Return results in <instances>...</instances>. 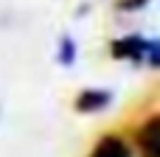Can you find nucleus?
I'll use <instances>...</instances> for the list:
<instances>
[{
	"label": "nucleus",
	"mask_w": 160,
	"mask_h": 157,
	"mask_svg": "<svg viewBox=\"0 0 160 157\" xmlns=\"http://www.w3.org/2000/svg\"><path fill=\"white\" fill-rule=\"evenodd\" d=\"M112 53L124 56V59H141L146 53L149 65H158V45L149 42V39H143V37H127V39L112 42Z\"/></svg>",
	"instance_id": "f257e3e1"
},
{
	"label": "nucleus",
	"mask_w": 160,
	"mask_h": 157,
	"mask_svg": "<svg viewBox=\"0 0 160 157\" xmlns=\"http://www.w3.org/2000/svg\"><path fill=\"white\" fill-rule=\"evenodd\" d=\"M138 149L141 157H160V121L149 118L138 129Z\"/></svg>",
	"instance_id": "f03ea898"
},
{
	"label": "nucleus",
	"mask_w": 160,
	"mask_h": 157,
	"mask_svg": "<svg viewBox=\"0 0 160 157\" xmlns=\"http://www.w3.org/2000/svg\"><path fill=\"white\" fill-rule=\"evenodd\" d=\"M90 157H129V149L118 138H104V140L96 143V149H93Z\"/></svg>",
	"instance_id": "7ed1b4c3"
},
{
	"label": "nucleus",
	"mask_w": 160,
	"mask_h": 157,
	"mask_svg": "<svg viewBox=\"0 0 160 157\" xmlns=\"http://www.w3.org/2000/svg\"><path fill=\"white\" fill-rule=\"evenodd\" d=\"M110 104V93H101V90H84L79 98H76V107L82 112H90V110H101Z\"/></svg>",
	"instance_id": "20e7f679"
},
{
	"label": "nucleus",
	"mask_w": 160,
	"mask_h": 157,
	"mask_svg": "<svg viewBox=\"0 0 160 157\" xmlns=\"http://www.w3.org/2000/svg\"><path fill=\"white\" fill-rule=\"evenodd\" d=\"M73 56H76V48H73V42H70V39H65V42H62V53H59L62 65H70V62H73Z\"/></svg>",
	"instance_id": "39448f33"
}]
</instances>
